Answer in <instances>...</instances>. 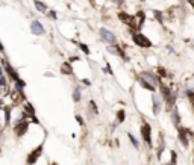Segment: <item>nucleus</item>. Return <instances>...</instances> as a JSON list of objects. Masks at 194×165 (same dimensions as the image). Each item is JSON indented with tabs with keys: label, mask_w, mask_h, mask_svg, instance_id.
<instances>
[{
	"label": "nucleus",
	"mask_w": 194,
	"mask_h": 165,
	"mask_svg": "<svg viewBox=\"0 0 194 165\" xmlns=\"http://www.w3.org/2000/svg\"><path fill=\"white\" fill-rule=\"evenodd\" d=\"M132 38H134V41H135V44L137 45H140V47H150L152 45V42L144 36V35H141V33H134L132 35Z\"/></svg>",
	"instance_id": "1"
},
{
	"label": "nucleus",
	"mask_w": 194,
	"mask_h": 165,
	"mask_svg": "<svg viewBox=\"0 0 194 165\" xmlns=\"http://www.w3.org/2000/svg\"><path fill=\"white\" fill-rule=\"evenodd\" d=\"M118 17H120V20H123V21H124L126 24H129L131 27H137V21H135V18L131 17V15H127L126 12H120Z\"/></svg>",
	"instance_id": "2"
},
{
	"label": "nucleus",
	"mask_w": 194,
	"mask_h": 165,
	"mask_svg": "<svg viewBox=\"0 0 194 165\" xmlns=\"http://www.w3.org/2000/svg\"><path fill=\"white\" fill-rule=\"evenodd\" d=\"M141 132H143V138L146 139V143L150 146V126L149 124H143V127H141Z\"/></svg>",
	"instance_id": "3"
},
{
	"label": "nucleus",
	"mask_w": 194,
	"mask_h": 165,
	"mask_svg": "<svg viewBox=\"0 0 194 165\" xmlns=\"http://www.w3.org/2000/svg\"><path fill=\"white\" fill-rule=\"evenodd\" d=\"M41 149H42V147L39 146V147H38V149H36L35 152H32V153H30V156L27 158V164H33V162H35V161H36V159L39 158V153H41Z\"/></svg>",
	"instance_id": "4"
},
{
	"label": "nucleus",
	"mask_w": 194,
	"mask_h": 165,
	"mask_svg": "<svg viewBox=\"0 0 194 165\" xmlns=\"http://www.w3.org/2000/svg\"><path fill=\"white\" fill-rule=\"evenodd\" d=\"M26 129H27V124H26L24 121H21L20 124H17V126H15V133H17L18 136H21V135L26 132Z\"/></svg>",
	"instance_id": "5"
},
{
	"label": "nucleus",
	"mask_w": 194,
	"mask_h": 165,
	"mask_svg": "<svg viewBox=\"0 0 194 165\" xmlns=\"http://www.w3.org/2000/svg\"><path fill=\"white\" fill-rule=\"evenodd\" d=\"M11 99H12V102H14V103H20V102L23 100V94H21L20 91H14V92H12V96H11Z\"/></svg>",
	"instance_id": "6"
},
{
	"label": "nucleus",
	"mask_w": 194,
	"mask_h": 165,
	"mask_svg": "<svg viewBox=\"0 0 194 165\" xmlns=\"http://www.w3.org/2000/svg\"><path fill=\"white\" fill-rule=\"evenodd\" d=\"M32 30H33L35 33H42V27H41V24H39L38 21H35V23L32 24Z\"/></svg>",
	"instance_id": "7"
},
{
	"label": "nucleus",
	"mask_w": 194,
	"mask_h": 165,
	"mask_svg": "<svg viewBox=\"0 0 194 165\" xmlns=\"http://www.w3.org/2000/svg\"><path fill=\"white\" fill-rule=\"evenodd\" d=\"M61 71H62L64 74H70V73H71V67H70L68 64H64V65H61Z\"/></svg>",
	"instance_id": "8"
},
{
	"label": "nucleus",
	"mask_w": 194,
	"mask_h": 165,
	"mask_svg": "<svg viewBox=\"0 0 194 165\" xmlns=\"http://www.w3.org/2000/svg\"><path fill=\"white\" fill-rule=\"evenodd\" d=\"M35 6H36L41 12H46V11H47V6H46L44 3H41V2H35Z\"/></svg>",
	"instance_id": "9"
},
{
	"label": "nucleus",
	"mask_w": 194,
	"mask_h": 165,
	"mask_svg": "<svg viewBox=\"0 0 194 165\" xmlns=\"http://www.w3.org/2000/svg\"><path fill=\"white\" fill-rule=\"evenodd\" d=\"M117 117H118V121H123V120H124V112L120 111V112L117 114Z\"/></svg>",
	"instance_id": "10"
},
{
	"label": "nucleus",
	"mask_w": 194,
	"mask_h": 165,
	"mask_svg": "<svg viewBox=\"0 0 194 165\" xmlns=\"http://www.w3.org/2000/svg\"><path fill=\"white\" fill-rule=\"evenodd\" d=\"M156 71H158V73H159L161 76H167V73H165V70H164V68H158Z\"/></svg>",
	"instance_id": "11"
},
{
	"label": "nucleus",
	"mask_w": 194,
	"mask_h": 165,
	"mask_svg": "<svg viewBox=\"0 0 194 165\" xmlns=\"http://www.w3.org/2000/svg\"><path fill=\"white\" fill-rule=\"evenodd\" d=\"M155 15H156V18H158V20H159V21H161V18H162V17H161V14H159V12H156V14H155Z\"/></svg>",
	"instance_id": "12"
},
{
	"label": "nucleus",
	"mask_w": 194,
	"mask_h": 165,
	"mask_svg": "<svg viewBox=\"0 0 194 165\" xmlns=\"http://www.w3.org/2000/svg\"><path fill=\"white\" fill-rule=\"evenodd\" d=\"M82 50H83V52H85V53H88V52H90V50H88V49H87V45H82Z\"/></svg>",
	"instance_id": "13"
}]
</instances>
